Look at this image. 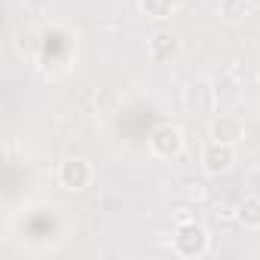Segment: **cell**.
I'll return each mask as SVG.
<instances>
[{"label": "cell", "instance_id": "cell-1", "mask_svg": "<svg viewBox=\"0 0 260 260\" xmlns=\"http://www.w3.org/2000/svg\"><path fill=\"white\" fill-rule=\"evenodd\" d=\"M208 245H211V239H208V230H205L202 223H196V220H181V223L175 226L172 248H175L178 257H184V260H199V257L208 254Z\"/></svg>", "mask_w": 260, "mask_h": 260}, {"label": "cell", "instance_id": "cell-2", "mask_svg": "<svg viewBox=\"0 0 260 260\" xmlns=\"http://www.w3.org/2000/svg\"><path fill=\"white\" fill-rule=\"evenodd\" d=\"M150 153L159 159H178L184 153V132L172 122H162L150 132Z\"/></svg>", "mask_w": 260, "mask_h": 260}, {"label": "cell", "instance_id": "cell-3", "mask_svg": "<svg viewBox=\"0 0 260 260\" xmlns=\"http://www.w3.org/2000/svg\"><path fill=\"white\" fill-rule=\"evenodd\" d=\"M92 178H95V172H92L89 159H83V156H71V159H64L58 166V184L64 190H71V193L86 190L92 184Z\"/></svg>", "mask_w": 260, "mask_h": 260}, {"label": "cell", "instance_id": "cell-4", "mask_svg": "<svg viewBox=\"0 0 260 260\" xmlns=\"http://www.w3.org/2000/svg\"><path fill=\"white\" fill-rule=\"evenodd\" d=\"M236 166V144H223V141H211L202 150V169L208 175H226Z\"/></svg>", "mask_w": 260, "mask_h": 260}, {"label": "cell", "instance_id": "cell-5", "mask_svg": "<svg viewBox=\"0 0 260 260\" xmlns=\"http://www.w3.org/2000/svg\"><path fill=\"white\" fill-rule=\"evenodd\" d=\"M245 135V125L239 116H226L220 113L214 122H211V141H223V144H239Z\"/></svg>", "mask_w": 260, "mask_h": 260}, {"label": "cell", "instance_id": "cell-6", "mask_svg": "<svg viewBox=\"0 0 260 260\" xmlns=\"http://www.w3.org/2000/svg\"><path fill=\"white\" fill-rule=\"evenodd\" d=\"M147 55H150L156 64H166V61H172V58L178 55V40H175L169 31H156V34L150 37V43H147Z\"/></svg>", "mask_w": 260, "mask_h": 260}, {"label": "cell", "instance_id": "cell-7", "mask_svg": "<svg viewBox=\"0 0 260 260\" xmlns=\"http://www.w3.org/2000/svg\"><path fill=\"white\" fill-rule=\"evenodd\" d=\"M236 220L245 230H260V196H245L236 208Z\"/></svg>", "mask_w": 260, "mask_h": 260}, {"label": "cell", "instance_id": "cell-8", "mask_svg": "<svg viewBox=\"0 0 260 260\" xmlns=\"http://www.w3.org/2000/svg\"><path fill=\"white\" fill-rule=\"evenodd\" d=\"M175 7H178V0H141V13L147 19H156V22L169 19L175 13Z\"/></svg>", "mask_w": 260, "mask_h": 260}, {"label": "cell", "instance_id": "cell-9", "mask_svg": "<svg viewBox=\"0 0 260 260\" xmlns=\"http://www.w3.org/2000/svg\"><path fill=\"white\" fill-rule=\"evenodd\" d=\"M220 16L236 22L239 16H245V0H220Z\"/></svg>", "mask_w": 260, "mask_h": 260}, {"label": "cell", "instance_id": "cell-10", "mask_svg": "<svg viewBox=\"0 0 260 260\" xmlns=\"http://www.w3.org/2000/svg\"><path fill=\"white\" fill-rule=\"evenodd\" d=\"M25 7L31 13H43V10H49V0H25Z\"/></svg>", "mask_w": 260, "mask_h": 260}]
</instances>
